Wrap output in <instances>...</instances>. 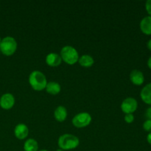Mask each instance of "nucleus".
Instances as JSON below:
<instances>
[{
  "label": "nucleus",
  "mask_w": 151,
  "mask_h": 151,
  "mask_svg": "<svg viewBox=\"0 0 151 151\" xmlns=\"http://www.w3.org/2000/svg\"><path fill=\"white\" fill-rule=\"evenodd\" d=\"M28 81L32 89L37 91L45 89L47 83H48L45 75L38 70L32 71L29 74Z\"/></svg>",
  "instance_id": "nucleus-1"
},
{
  "label": "nucleus",
  "mask_w": 151,
  "mask_h": 151,
  "mask_svg": "<svg viewBox=\"0 0 151 151\" xmlns=\"http://www.w3.org/2000/svg\"><path fill=\"white\" fill-rule=\"evenodd\" d=\"M58 145L60 149L64 151L74 150L79 146L80 139L73 134H64L58 138Z\"/></svg>",
  "instance_id": "nucleus-2"
},
{
  "label": "nucleus",
  "mask_w": 151,
  "mask_h": 151,
  "mask_svg": "<svg viewBox=\"0 0 151 151\" xmlns=\"http://www.w3.org/2000/svg\"><path fill=\"white\" fill-rule=\"evenodd\" d=\"M60 56L62 60L69 65L75 64L78 62V59L80 58L78 50L70 45H66L62 47L60 52Z\"/></svg>",
  "instance_id": "nucleus-3"
},
{
  "label": "nucleus",
  "mask_w": 151,
  "mask_h": 151,
  "mask_svg": "<svg viewBox=\"0 0 151 151\" xmlns=\"http://www.w3.org/2000/svg\"><path fill=\"white\" fill-rule=\"evenodd\" d=\"M18 44L16 40L12 36H6L1 38L0 43V52L5 56H11L17 50Z\"/></svg>",
  "instance_id": "nucleus-4"
},
{
  "label": "nucleus",
  "mask_w": 151,
  "mask_h": 151,
  "mask_svg": "<svg viewBox=\"0 0 151 151\" xmlns=\"http://www.w3.org/2000/svg\"><path fill=\"white\" fill-rule=\"evenodd\" d=\"M92 118L90 114L87 112H81L72 118V125L78 128H86L90 125Z\"/></svg>",
  "instance_id": "nucleus-5"
},
{
  "label": "nucleus",
  "mask_w": 151,
  "mask_h": 151,
  "mask_svg": "<svg viewBox=\"0 0 151 151\" xmlns=\"http://www.w3.org/2000/svg\"><path fill=\"white\" fill-rule=\"evenodd\" d=\"M120 108L125 114H134L138 109V102L134 97H127L122 102Z\"/></svg>",
  "instance_id": "nucleus-6"
},
{
  "label": "nucleus",
  "mask_w": 151,
  "mask_h": 151,
  "mask_svg": "<svg viewBox=\"0 0 151 151\" xmlns=\"http://www.w3.org/2000/svg\"><path fill=\"white\" fill-rule=\"evenodd\" d=\"M15 97L11 93H4L0 97V107L4 110H10L14 106Z\"/></svg>",
  "instance_id": "nucleus-7"
},
{
  "label": "nucleus",
  "mask_w": 151,
  "mask_h": 151,
  "mask_svg": "<svg viewBox=\"0 0 151 151\" xmlns=\"http://www.w3.org/2000/svg\"><path fill=\"white\" fill-rule=\"evenodd\" d=\"M129 78L131 83L135 86H142L145 82L144 74L139 69H133L130 73Z\"/></svg>",
  "instance_id": "nucleus-8"
},
{
  "label": "nucleus",
  "mask_w": 151,
  "mask_h": 151,
  "mask_svg": "<svg viewBox=\"0 0 151 151\" xmlns=\"http://www.w3.org/2000/svg\"><path fill=\"white\" fill-rule=\"evenodd\" d=\"M29 128L24 123H19L14 128V135L18 139L23 140L28 137Z\"/></svg>",
  "instance_id": "nucleus-9"
},
{
  "label": "nucleus",
  "mask_w": 151,
  "mask_h": 151,
  "mask_svg": "<svg viewBox=\"0 0 151 151\" xmlns=\"http://www.w3.org/2000/svg\"><path fill=\"white\" fill-rule=\"evenodd\" d=\"M46 63L49 66L51 67H57L60 66L62 62V59L60 55L55 52H50L46 56Z\"/></svg>",
  "instance_id": "nucleus-10"
},
{
  "label": "nucleus",
  "mask_w": 151,
  "mask_h": 151,
  "mask_svg": "<svg viewBox=\"0 0 151 151\" xmlns=\"http://www.w3.org/2000/svg\"><path fill=\"white\" fill-rule=\"evenodd\" d=\"M140 30L146 35H151V16H145L139 23Z\"/></svg>",
  "instance_id": "nucleus-11"
},
{
  "label": "nucleus",
  "mask_w": 151,
  "mask_h": 151,
  "mask_svg": "<svg viewBox=\"0 0 151 151\" xmlns=\"http://www.w3.org/2000/svg\"><path fill=\"white\" fill-rule=\"evenodd\" d=\"M140 97L145 104L151 106V83L146 84L140 91Z\"/></svg>",
  "instance_id": "nucleus-12"
},
{
  "label": "nucleus",
  "mask_w": 151,
  "mask_h": 151,
  "mask_svg": "<svg viewBox=\"0 0 151 151\" xmlns=\"http://www.w3.org/2000/svg\"><path fill=\"white\" fill-rule=\"evenodd\" d=\"M67 110L63 106H58L54 111V117L58 122H62L65 121L67 118Z\"/></svg>",
  "instance_id": "nucleus-13"
},
{
  "label": "nucleus",
  "mask_w": 151,
  "mask_h": 151,
  "mask_svg": "<svg viewBox=\"0 0 151 151\" xmlns=\"http://www.w3.org/2000/svg\"><path fill=\"white\" fill-rule=\"evenodd\" d=\"M45 89L48 94H52V95H57L61 91V86L58 82L50 81L47 83Z\"/></svg>",
  "instance_id": "nucleus-14"
},
{
  "label": "nucleus",
  "mask_w": 151,
  "mask_h": 151,
  "mask_svg": "<svg viewBox=\"0 0 151 151\" xmlns=\"http://www.w3.org/2000/svg\"><path fill=\"white\" fill-rule=\"evenodd\" d=\"M78 63L81 66L85 68H89L92 66L94 63V58L90 55H83L78 59Z\"/></svg>",
  "instance_id": "nucleus-15"
},
{
  "label": "nucleus",
  "mask_w": 151,
  "mask_h": 151,
  "mask_svg": "<svg viewBox=\"0 0 151 151\" xmlns=\"http://www.w3.org/2000/svg\"><path fill=\"white\" fill-rule=\"evenodd\" d=\"M24 151H38V143L35 139L29 138L25 141L24 144Z\"/></svg>",
  "instance_id": "nucleus-16"
},
{
  "label": "nucleus",
  "mask_w": 151,
  "mask_h": 151,
  "mask_svg": "<svg viewBox=\"0 0 151 151\" xmlns=\"http://www.w3.org/2000/svg\"><path fill=\"white\" fill-rule=\"evenodd\" d=\"M124 120L126 123L131 124L134 121V114H126L124 116Z\"/></svg>",
  "instance_id": "nucleus-17"
},
{
  "label": "nucleus",
  "mask_w": 151,
  "mask_h": 151,
  "mask_svg": "<svg viewBox=\"0 0 151 151\" xmlns=\"http://www.w3.org/2000/svg\"><path fill=\"white\" fill-rule=\"evenodd\" d=\"M143 129L147 132L150 133L151 132V120L150 119H146L143 123Z\"/></svg>",
  "instance_id": "nucleus-18"
},
{
  "label": "nucleus",
  "mask_w": 151,
  "mask_h": 151,
  "mask_svg": "<svg viewBox=\"0 0 151 151\" xmlns=\"http://www.w3.org/2000/svg\"><path fill=\"white\" fill-rule=\"evenodd\" d=\"M145 10L148 16H151V0H147L145 2Z\"/></svg>",
  "instance_id": "nucleus-19"
},
{
  "label": "nucleus",
  "mask_w": 151,
  "mask_h": 151,
  "mask_svg": "<svg viewBox=\"0 0 151 151\" xmlns=\"http://www.w3.org/2000/svg\"><path fill=\"white\" fill-rule=\"evenodd\" d=\"M145 117L147 119H150L151 120V106L147 108L145 111Z\"/></svg>",
  "instance_id": "nucleus-20"
},
{
  "label": "nucleus",
  "mask_w": 151,
  "mask_h": 151,
  "mask_svg": "<svg viewBox=\"0 0 151 151\" xmlns=\"http://www.w3.org/2000/svg\"><path fill=\"white\" fill-rule=\"evenodd\" d=\"M147 142L151 145V132L148 133L147 136Z\"/></svg>",
  "instance_id": "nucleus-21"
},
{
  "label": "nucleus",
  "mask_w": 151,
  "mask_h": 151,
  "mask_svg": "<svg viewBox=\"0 0 151 151\" xmlns=\"http://www.w3.org/2000/svg\"><path fill=\"white\" fill-rule=\"evenodd\" d=\"M147 66H148V68L149 69H150L151 70V56L150 58H149V59L148 60H147Z\"/></svg>",
  "instance_id": "nucleus-22"
},
{
  "label": "nucleus",
  "mask_w": 151,
  "mask_h": 151,
  "mask_svg": "<svg viewBox=\"0 0 151 151\" xmlns=\"http://www.w3.org/2000/svg\"><path fill=\"white\" fill-rule=\"evenodd\" d=\"M147 47L149 50H150L151 51V39L149 40V41L147 42Z\"/></svg>",
  "instance_id": "nucleus-23"
},
{
  "label": "nucleus",
  "mask_w": 151,
  "mask_h": 151,
  "mask_svg": "<svg viewBox=\"0 0 151 151\" xmlns=\"http://www.w3.org/2000/svg\"><path fill=\"white\" fill-rule=\"evenodd\" d=\"M56 151H64V150H61V149H58V150H56Z\"/></svg>",
  "instance_id": "nucleus-24"
},
{
  "label": "nucleus",
  "mask_w": 151,
  "mask_h": 151,
  "mask_svg": "<svg viewBox=\"0 0 151 151\" xmlns=\"http://www.w3.org/2000/svg\"><path fill=\"white\" fill-rule=\"evenodd\" d=\"M38 151H49V150H40Z\"/></svg>",
  "instance_id": "nucleus-25"
},
{
  "label": "nucleus",
  "mask_w": 151,
  "mask_h": 151,
  "mask_svg": "<svg viewBox=\"0 0 151 151\" xmlns=\"http://www.w3.org/2000/svg\"><path fill=\"white\" fill-rule=\"evenodd\" d=\"M1 37H0V43H1Z\"/></svg>",
  "instance_id": "nucleus-26"
},
{
  "label": "nucleus",
  "mask_w": 151,
  "mask_h": 151,
  "mask_svg": "<svg viewBox=\"0 0 151 151\" xmlns=\"http://www.w3.org/2000/svg\"><path fill=\"white\" fill-rule=\"evenodd\" d=\"M0 55H1V52H0Z\"/></svg>",
  "instance_id": "nucleus-27"
}]
</instances>
